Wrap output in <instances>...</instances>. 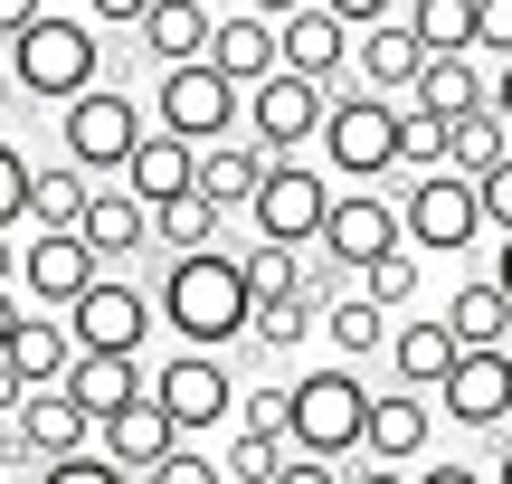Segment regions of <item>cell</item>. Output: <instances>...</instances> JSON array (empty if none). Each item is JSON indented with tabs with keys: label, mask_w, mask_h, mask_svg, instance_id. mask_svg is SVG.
Masks as SVG:
<instances>
[{
	"label": "cell",
	"mask_w": 512,
	"mask_h": 484,
	"mask_svg": "<svg viewBox=\"0 0 512 484\" xmlns=\"http://www.w3.org/2000/svg\"><path fill=\"white\" fill-rule=\"evenodd\" d=\"M342 484H408L399 466H361V475H342Z\"/></svg>",
	"instance_id": "cell-52"
},
{
	"label": "cell",
	"mask_w": 512,
	"mask_h": 484,
	"mask_svg": "<svg viewBox=\"0 0 512 484\" xmlns=\"http://www.w3.org/2000/svg\"><path fill=\"white\" fill-rule=\"evenodd\" d=\"M484 276H494L503 295H512V238H494V266H484Z\"/></svg>",
	"instance_id": "cell-51"
},
{
	"label": "cell",
	"mask_w": 512,
	"mask_h": 484,
	"mask_svg": "<svg viewBox=\"0 0 512 484\" xmlns=\"http://www.w3.org/2000/svg\"><path fill=\"white\" fill-rule=\"evenodd\" d=\"M0 86H10V76H0Z\"/></svg>",
	"instance_id": "cell-55"
},
{
	"label": "cell",
	"mask_w": 512,
	"mask_h": 484,
	"mask_svg": "<svg viewBox=\"0 0 512 484\" xmlns=\"http://www.w3.org/2000/svg\"><path fill=\"white\" fill-rule=\"evenodd\" d=\"M275 484H342V466H313V456H285V475Z\"/></svg>",
	"instance_id": "cell-46"
},
{
	"label": "cell",
	"mask_w": 512,
	"mask_h": 484,
	"mask_svg": "<svg viewBox=\"0 0 512 484\" xmlns=\"http://www.w3.org/2000/svg\"><path fill=\"white\" fill-rule=\"evenodd\" d=\"M238 428H256V437H285V390H238Z\"/></svg>",
	"instance_id": "cell-42"
},
{
	"label": "cell",
	"mask_w": 512,
	"mask_h": 484,
	"mask_svg": "<svg viewBox=\"0 0 512 484\" xmlns=\"http://www.w3.org/2000/svg\"><path fill=\"white\" fill-rule=\"evenodd\" d=\"M95 437H105L95 456H105V466H124L133 484H143L152 466H162V456H181V428H171V418L152 409V399H133V409H124V418H105Z\"/></svg>",
	"instance_id": "cell-23"
},
{
	"label": "cell",
	"mask_w": 512,
	"mask_h": 484,
	"mask_svg": "<svg viewBox=\"0 0 512 484\" xmlns=\"http://www.w3.org/2000/svg\"><path fill=\"white\" fill-rule=\"evenodd\" d=\"M143 133H152V114L133 105L124 86H95V95H76V105L57 114L67 171H86V181H124V162L143 152Z\"/></svg>",
	"instance_id": "cell-5"
},
{
	"label": "cell",
	"mask_w": 512,
	"mask_h": 484,
	"mask_svg": "<svg viewBox=\"0 0 512 484\" xmlns=\"http://www.w3.org/2000/svg\"><path fill=\"white\" fill-rule=\"evenodd\" d=\"M418 76H427V48L408 38V19H380V29L351 38V86H361V95L408 105V95H418Z\"/></svg>",
	"instance_id": "cell-15"
},
{
	"label": "cell",
	"mask_w": 512,
	"mask_h": 484,
	"mask_svg": "<svg viewBox=\"0 0 512 484\" xmlns=\"http://www.w3.org/2000/svg\"><path fill=\"white\" fill-rule=\"evenodd\" d=\"M475 200H484V228H494V238H512V162H503V171H484Z\"/></svg>",
	"instance_id": "cell-44"
},
{
	"label": "cell",
	"mask_w": 512,
	"mask_h": 484,
	"mask_svg": "<svg viewBox=\"0 0 512 484\" xmlns=\"http://www.w3.org/2000/svg\"><path fill=\"white\" fill-rule=\"evenodd\" d=\"M313 323H323V314H313L304 295H294V304H256V323H247V342H256V352H294V342H304Z\"/></svg>",
	"instance_id": "cell-38"
},
{
	"label": "cell",
	"mask_w": 512,
	"mask_h": 484,
	"mask_svg": "<svg viewBox=\"0 0 512 484\" xmlns=\"http://www.w3.org/2000/svg\"><path fill=\"white\" fill-rule=\"evenodd\" d=\"M437 418L446 428H475V437L512 428V352H465L437 390Z\"/></svg>",
	"instance_id": "cell-14"
},
{
	"label": "cell",
	"mask_w": 512,
	"mask_h": 484,
	"mask_svg": "<svg viewBox=\"0 0 512 484\" xmlns=\"http://www.w3.org/2000/svg\"><path fill=\"white\" fill-rule=\"evenodd\" d=\"M408 484H494V475H484V466H456V456H427Z\"/></svg>",
	"instance_id": "cell-45"
},
{
	"label": "cell",
	"mask_w": 512,
	"mask_h": 484,
	"mask_svg": "<svg viewBox=\"0 0 512 484\" xmlns=\"http://www.w3.org/2000/svg\"><path fill=\"white\" fill-rule=\"evenodd\" d=\"M0 295H19V238H0Z\"/></svg>",
	"instance_id": "cell-50"
},
{
	"label": "cell",
	"mask_w": 512,
	"mask_h": 484,
	"mask_svg": "<svg viewBox=\"0 0 512 484\" xmlns=\"http://www.w3.org/2000/svg\"><path fill=\"white\" fill-rule=\"evenodd\" d=\"M29 484H133V475H124V466H105V456L86 447V456H67V466H38Z\"/></svg>",
	"instance_id": "cell-40"
},
{
	"label": "cell",
	"mask_w": 512,
	"mask_h": 484,
	"mask_svg": "<svg viewBox=\"0 0 512 484\" xmlns=\"http://www.w3.org/2000/svg\"><path fill=\"white\" fill-rule=\"evenodd\" d=\"M19 323H29V304H19V295H0V352L19 342Z\"/></svg>",
	"instance_id": "cell-48"
},
{
	"label": "cell",
	"mask_w": 512,
	"mask_h": 484,
	"mask_svg": "<svg viewBox=\"0 0 512 484\" xmlns=\"http://www.w3.org/2000/svg\"><path fill=\"white\" fill-rule=\"evenodd\" d=\"M399 228H408V257H465L484 238V200L456 171H427V181L399 190Z\"/></svg>",
	"instance_id": "cell-7"
},
{
	"label": "cell",
	"mask_w": 512,
	"mask_h": 484,
	"mask_svg": "<svg viewBox=\"0 0 512 484\" xmlns=\"http://www.w3.org/2000/svg\"><path fill=\"white\" fill-rule=\"evenodd\" d=\"M152 323H171L181 352H238L247 323H256V295L238 276V247H209V257H171L162 285H152Z\"/></svg>",
	"instance_id": "cell-1"
},
{
	"label": "cell",
	"mask_w": 512,
	"mask_h": 484,
	"mask_svg": "<svg viewBox=\"0 0 512 484\" xmlns=\"http://www.w3.org/2000/svg\"><path fill=\"white\" fill-rule=\"evenodd\" d=\"M323 323H332V352H342V371H351V361H370V352H389V314H380V304H361V295H342Z\"/></svg>",
	"instance_id": "cell-35"
},
{
	"label": "cell",
	"mask_w": 512,
	"mask_h": 484,
	"mask_svg": "<svg viewBox=\"0 0 512 484\" xmlns=\"http://www.w3.org/2000/svg\"><path fill=\"white\" fill-rule=\"evenodd\" d=\"M494 484H512V437H503V456H494Z\"/></svg>",
	"instance_id": "cell-53"
},
{
	"label": "cell",
	"mask_w": 512,
	"mask_h": 484,
	"mask_svg": "<svg viewBox=\"0 0 512 484\" xmlns=\"http://www.w3.org/2000/svg\"><path fill=\"white\" fill-rule=\"evenodd\" d=\"M361 304H380V314L408 323V304H418V257H408V247H399V257H380V266L361 276Z\"/></svg>",
	"instance_id": "cell-37"
},
{
	"label": "cell",
	"mask_w": 512,
	"mask_h": 484,
	"mask_svg": "<svg viewBox=\"0 0 512 484\" xmlns=\"http://www.w3.org/2000/svg\"><path fill=\"white\" fill-rule=\"evenodd\" d=\"M219 209L209 200H181V209H162V219H152V247H162V257H209V247H219Z\"/></svg>",
	"instance_id": "cell-34"
},
{
	"label": "cell",
	"mask_w": 512,
	"mask_h": 484,
	"mask_svg": "<svg viewBox=\"0 0 512 484\" xmlns=\"http://www.w3.org/2000/svg\"><path fill=\"white\" fill-rule=\"evenodd\" d=\"M512 162V133H503V114L484 105V114H465L456 133H446V171L456 181H484V171H503Z\"/></svg>",
	"instance_id": "cell-32"
},
{
	"label": "cell",
	"mask_w": 512,
	"mask_h": 484,
	"mask_svg": "<svg viewBox=\"0 0 512 484\" xmlns=\"http://www.w3.org/2000/svg\"><path fill=\"white\" fill-rule=\"evenodd\" d=\"M124 190L152 209V219H162V209H181L190 190H200V152H190V143H171V133H143V152L124 162Z\"/></svg>",
	"instance_id": "cell-20"
},
{
	"label": "cell",
	"mask_w": 512,
	"mask_h": 484,
	"mask_svg": "<svg viewBox=\"0 0 512 484\" xmlns=\"http://www.w3.org/2000/svg\"><path fill=\"white\" fill-rule=\"evenodd\" d=\"M427 437H437V409H427L418 390H380V399H370V437H361V456H370V466L418 475V466H427Z\"/></svg>",
	"instance_id": "cell-18"
},
{
	"label": "cell",
	"mask_w": 512,
	"mask_h": 484,
	"mask_svg": "<svg viewBox=\"0 0 512 484\" xmlns=\"http://www.w3.org/2000/svg\"><path fill=\"white\" fill-rule=\"evenodd\" d=\"M152 133H171L190 152L247 143V95L219 67H171V76H152Z\"/></svg>",
	"instance_id": "cell-4"
},
{
	"label": "cell",
	"mask_w": 512,
	"mask_h": 484,
	"mask_svg": "<svg viewBox=\"0 0 512 484\" xmlns=\"http://www.w3.org/2000/svg\"><path fill=\"white\" fill-rule=\"evenodd\" d=\"M446 333H456V352H512V295L494 276H465L446 304Z\"/></svg>",
	"instance_id": "cell-27"
},
{
	"label": "cell",
	"mask_w": 512,
	"mask_h": 484,
	"mask_svg": "<svg viewBox=\"0 0 512 484\" xmlns=\"http://www.w3.org/2000/svg\"><path fill=\"white\" fill-rule=\"evenodd\" d=\"M67 399L105 428V418H124L133 399H152V371L143 361H114V352H76V371H67Z\"/></svg>",
	"instance_id": "cell-24"
},
{
	"label": "cell",
	"mask_w": 512,
	"mask_h": 484,
	"mask_svg": "<svg viewBox=\"0 0 512 484\" xmlns=\"http://www.w3.org/2000/svg\"><path fill=\"white\" fill-rule=\"evenodd\" d=\"M29 152L10 143V133H0V238H19V228H29Z\"/></svg>",
	"instance_id": "cell-39"
},
{
	"label": "cell",
	"mask_w": 512,
	"mask_h": 484,
	"mask_svg": "<svg viewBox=\"0 0 512 484\" xmlns=\"http://www.w3.org/2000/svg\"><path fill=\"white\" fill-rule=\"evenodd\" d=\"M323 152H332V171H342L351 190L389 181V171H399V105H380V95L342 86V95L323 105Z\"/></svg>",
	"instance_id": "cell-6"
},
{
	"label": "cell",
	"mask_w": 512,
	"mask_h": 484,
	"mask_svg": "<svg viewBox=\"0 0 512 484\" xmlns=\"http://www.w3.org/2000/svg\"><path fill=\"white\" fill-rule=\"evenodd\" d=\"M247 219H256V238H266V247L313 257V247H323V219H332V171L323 162H275Z\"/></svg>",
	"instance_id": "cell-8"
},
{
	"label": "cell",
	"mask_w": 512,
	"mask_h": 484,
	"mask_svg": "<svg viewBox=\"0 0 512 484\" xmlns=\"http://www.w3.org/2000/svg\"><path fill=\"white\" fill-rule=\"evenodd\" d=\"M399 19L427 57H475V0H408Z\"/></svg>",
	"instance_id": "cell-31"
},
{
	"label": "cell",
	"mask_w": 512,
	"mask_h": 484,
	"mask_svg": "<svg viewBox=\"0 0 512 484\" xmlns=\"http://www.w3.org/2000/svg\"><path fill=\"white\" fill-rule=\"evenodd\" d=\"M143 484H228V475H219V456H200V447H181V456H162V466H152Z\"/></svg>",
	"instance_id": "cell-41"
},
{
	"label": "cell",
	"mask_w": 512,
	"mask_h": 484,
	"mask_svg": "<svg viewBox=\"0 0 512 484\" xmlns=\"http://www.w3.org/2000/svg\"><path fill=\"white\" fill-rule=\"evenodd\" d=\"M408 228H399V200L389 190H332V219H323V247L313 257L342 266V276H370L380 257H399Z\"/></svg>",
	"instance_id": "cell-10"
},
{
	"label": "cell",
	"mask_w": 512,
	"mask_h": 484,
	"mask_svg": "<svg viewBox=\"0 0 512 484\" xmlns=\"http://www.w3.org/2000/svg\"><path fill=\"white\" fill-rule=\"evenodd\" d=\"M0 466H10V418H0Z\"/></svg>",
	"instance_id": "cell-54"
},
{
	"label": "cell",
	"mask_w": 512,
	"mask_h": 484,
	"mask_svg": "<svg viewBox=\"0 0 512 484\" xmlns=\"http://www.w3.org/2000/svg\"><path fill=\"white\" fill-rule=\"evenodd\" d=\"M0 76H10L29 105H57V114H67L76 95H95V86H105V48H95V19H76V10H38V29L19 38L10 57H0Z\"/></svg>",
	"instance_id": "cell-2"
},
{
	"label": "cell",
	"mask_w": 512,
	"mask_h": 484,
	"mask_svg": "<svg viewBox=\"0 0 512 484\" xmlns=\"http://www.w3.org/2000/svg\"><path fill=\"white\" fill-rule=\"evenodd\" d=\"M475 48L484 57H512V0H475Z\"/></svg>",
	"instance_id": "cell-43"
},
{
	"label": "cell",
	"mask_w": 512,
	"mask_h": 484,
	"mask_svg": "<svg viewBox=\"0 0 512 484\" xmlns=\"http://www.w3.org/2000/svg\"><path fill=\"white\" fill-rule=\"evenodd\" d=\"M67 342L76 352H114V361H143V342H152V295L143 285H124V276H95L86 295L67 304Z\"/></svg>",
	"instance_id": "cell-11"
},
{
	"label": "cell",
	"mask_w": 512,
	"mask_h": 484,
	"mask_svg": "<svg viewBox=\"0 0 512 484\" xmlns=\"http://www.w3.org/2000/svg\"><path fill=\"white\" fill-rule=\"evenodd\" d=\"M323 86H304V76H266V86L247 95V143L266 152V162H304V143H323Z\"/></svg>",
	"instance_id": "cell-12"
},
{
	"label": "cell",
	"mask_w": 512,
	"mask_h": 484,
	"mask_svg": "<svg viewBox=\"0 0 512 484\" xmlns=\"http://www.w3.org/2000/svg\"><path fill=\"white\" fill-rule=\"evenodd\" d=\"M76 238H86V257H95V266H114V257H143V247H152V209L133 200L124 181H105V190L86 200V219H76Z\"/></svg>",
	"instance_id": "cell-21"
},
{
	"label": "cell",
	"mask_w": 512,
	"mask_h": 484,
	"mask_svg": "<svg viewBox=\"0 0 512 484\" xmlns=\"http://www.w3.org/2000/svg\"><path fill=\"white\" fill-rule=\"evenodd\" d=\"M484 105H494V86H484L475 57H427L418 95H408V114H427V124H446V133H456L465 114H484Z\"/></svg>",
	"instance_id": "cell-25"
},
{
	"label": "cell",
	"mask_w": 512,
	"mask_h": 484,
	"mask_svg": "<svg viewBox=\"0 0 512 484\" xmlns=\"http://www.w3.org/2000/svg\"><path fill=\"white\" fill-rule=\"evenodd\" d=\"M285 437H256V428H228V456H219V475L228 484H275V475H285Z\"/></svg>",
	"instance_id": "cell-36"
},
{
	"label": "cell",
	"mask_w": 512,
	"mask_h": 484,
	"mask_svg": "<svg viewBox=\"0 0 512 484\" xmlns=\"http://www.w3.org/2000/svg\"><path fill=\"white\" fill-rule=\"evenodd\" d=\"M86 447H95V418L76 409L67 390H29V399H19V418H10V466L19 475L67 466V456H86Z\"/></svg>",
	"instance_id": "cell-13"
},
{
	"label": "cell",
	"mask_w": 512,
	"mask_h": 484,
	"mask_svg": "<svg viewBox=\"0 0 512 484\" xmlns=\"http://www.w3.org/2000/svg\"><path fill=\"white\" fill-rule=\"evenodd\" d=\"M238 276H247L256 304H294V295H304V257H294V247H266V238L238 247Z\"/></svg>",
	"instance_id": "cell-33"
},
{
	"label": "cell",
	"mask_w": 512,
	"mask_h": 484,
	"mask_svg": "<svg viewBox=\"0 0 512 484\" xmlns=\"http://www.w3.org/2000/svg\"><path fill=\"white\" fill-rule=\"evenodd\" d=\"M209 67H219L238 95H256L266 76H285V57H275V19L266 10H228L219 29H209Z\"/></svg>",
	"instance_id": "cell-19"
},
{
	"label": "cell",
	"mask_w": 512,
	"mask_h": 484,
	"mask_svg": "<svg viewBox=\"0 0 512 484\" xmlns=\"http://www.w3.org/2000/svg\"><path fill=\"white\" fill-rule=\"evenodd\" d=\"M152 409L171 418V428H181V447L200 428H228V418H238V371H228L219 352H171L162 371H152Z\"/></svg>",
	"instance_id": "cell-9"
},
{
	"label": "cell",
	"mask_w": 512,
	"mask_h": 484,
	"mask_svg": "<svg viewBox=\"0 0 512 484\" xmlns=\"http://www.w3.org/2000/svg\"><path fill=\"white\" fill-rule=\"evenodd\" d=\"M209 29H219V19L200 10V0H152L143 10V48H152V67H209Z\"/></svg>",
	"instance_id": "cell-26"
},
{
	"label": "cell",
	"mask_w": 512,
	"mask_h": 484,
	"mask_svg": "<svg viewBox=\"0 0 512 484\" xmlns=\"http://www.w3.org/2000/svg\"><path fill=\"white\" fill-rule=\"evenodd\" d=\"M370 380L361 371H342V361H323V371H304V380H285V447L294 456H313V466H342V456H361V437H370Z\"/></svg>",
	"instance_id": "cell-3"
},
{
	"label": "cell",
	"mask_w": 512,
	"mask_h": 484,
	"mask_svg": "<svg viewBox=\"0 0 512 484\" xmlns=\"http://www.w3.org/2000/svg\"><path fill=\"white\" fill-rule=\"evenodd\" d=\"M10 371L29 380V390H67V371H76L67 323H57V314H29V323H19V342H10Z\"/></svg>",
	"instance_id": "cell-29"
},
{
	"label": "cell",
	"mask_w": 512,
	"mask_h": 484,
	"mask_svg": "<svg viewBox=\"0 0 512 484\" xmlns=\"http://www.w3.org/2000/svg\"><path fill=\"white\" fill-rule=\"evenodd\" d=\"M19 399H29V380L10 371V352H0V418H19Z\"/></svg>",
	"instance_id": "cell-47"
},
{
	"label": "cell",
	"mask_w": 512,
	"mask_h": 484,
	"mask_svg": "<svg viewBox=\"0 0 512 484\" xmlns=\"http://www.w3.org/2000/svg\"><path fill=\"white\" fill-rule=\"evenodd\" d=\"M456 333H446V314H408L389 323V371H399V390H446V371H456Z\"/></svg>",
	"instance_id": "cell-22"
},
{
	"label": "cell",
	"mask_w": 512,
	"mask_h": 484,
	"mask_svg": "<svg viewBox=\"0 0 512 484\" xmlns=\"http://www.w3.org/2000/svg\"><path fill=\"white\" fill-rule=\"evenodd\" d=\"M86 200H95V181H86V171L48 162V171L29 181V238H76V219H86Z\"/></svg>",
	"instance_id": "cell-30"
},
{
	"label": "cell",
	"mask_w": 512,
	"mask_h": 484,
	"mask_svg": "<svg viewBox=\"0 0 512 484\" xmlns=\"http://www.w3.org/2000/svg\"><path fill=\"white\" fill-rule=\"evenodd\" d=\"M105 276V266L86 257V238H29L19 247V304H48V314H67L86 285Z\"/></svg>",
	"instance_id": "cell-17"
},
{
	"label": "cell",
	"mask_w": 512,
	"mask_h": 484,
	"mask_svg": "<svg viewBox=\"0 0 512 484\" xmlns=\"http://www.w3.org/2000/svg\"><path fill=\"white\" fill-rule=\"evenodd\" d=\"M266 171H275V162H266L256 143H219V152H200V190H190V200H209L219 219H238V209H256Z\"/></svg>",
	"instance_id": "cell-28"
},
{
	"label": "cell",
	"mask_w": 512,
	"mask_h": 484,
	"mask_svg": "<svg viewBox=\"0 0 512 484\" xmlns=\"http://www.w3.org/2000/svg\"><path fill=\"white\" fill-rule=\"evenodd\" d=\"M275 57H285V76H304V86L332 95V76H351V29L313 0V10H285L275 19Z\"/></svg>",
	"instance_id": "cell-16"
},
{
	"label": "cell",
	"mask_w": 512,
	"mask_h": 484,
	"mask_svg": "<svg viewBox=\"0 0 512 484\" xmlns=\"http://www.w3.org/2000/svg\"><path fill=\"white\" fill-rule=\"evenodd\" d=\"M494 114H503V133H512V57L494 67Z\"/></svg>",
	"instance_id": "cell-49"
}]
</instances>
